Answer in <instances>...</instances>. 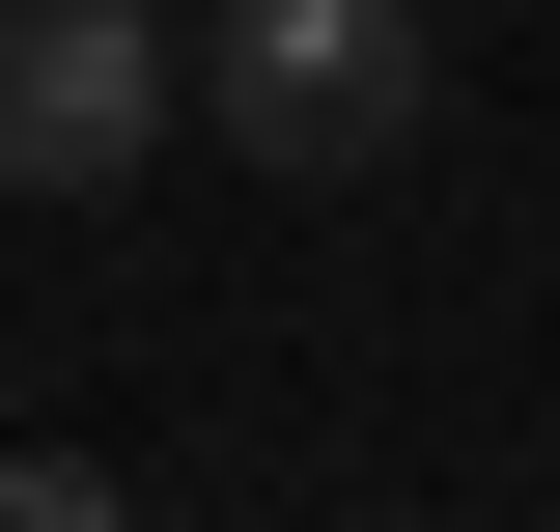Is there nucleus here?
<instances>
[{"mask_svg": "<svg viewBox=\"0 0 560 532\" xmlns=\"http://www.w3.org/2000/svg\"><path fill=\"white\" fill-rule=\"evenodd\" d=\"M168 140V0H0V197H113Z\"/></svg>", "mask_w": 560, "mask_h": 532, "instance_id": "2", "label": "nucleus"}, {"mask_svg": "<svg viewBox=\"0 0 560 532\" xmlns=\"http://www.w3.org/2000/svg\"><path fill=\"white\" fill-rule=\"evenodd\" d=\"M0 532H113V449H0Z\"/></svg>", "mask_w": 560, "mask_h": 532, "instance_id": "3", "label": "nucleus"}, {"mask_svg": "<svg viewBox=\"0 0 560 532\" xmlns=\"http://www.w3.org/2000/svg\"><path fill=\"white\" fill-rule=\"evenodd\" d=\"M197 140L280 169V197H337L420 140V0H197Z\"/></svg>", "mask_w": 560, "mask_h": 532, "instance_id": "1", "label": "nucleus"}]
</instances>
